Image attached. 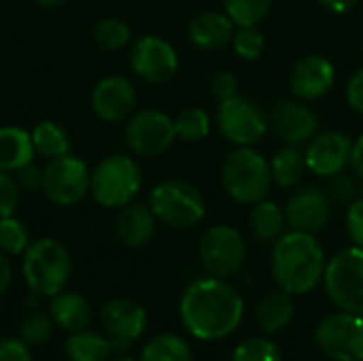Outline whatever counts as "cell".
<instances>
[{"label":"cell","mask_w":363,"mask_h":361,"mask_svg":"<svg viewBox=\"0 0 363 361\" xmlns=\"http://www.w3.org/2000/svg\"><path fill=\"white\" fill-rule=\"evenodd\" d=\"M351 149H353V138L340 130H330V132H317L308 143H306V166L313 174L332 179L347 168H351Z\"/></svg>","instance_id":"14"},{"label":"cell","mask_w":363,"mask_h":361,"mask_svg":"<svg viewBox=\"0 0 363 361\" xmlns=\"http://www.w3.org/2000/svg\"><path fill=\"white\" fill-rule=\"evenodd\" d=\"M32 2H36L43 9H55V6H62L66 0H32Z\"/></svg>","instance_id":"47"},{"label":"cell","mask_w":363,"mask_h":361,"mask_svg":"<svg viewBox=\"0 0 363 361\" xmlns=\"http://www.w3.org/2000/svg\"><path fill=\"white\" fill-rule=\"evenodd\" d=\"M100 326L108 338L132 345L147 332L149 317L145 306L136 300L113 298L100 311Z\"/></svg>","instance_id":"19"},{"label":"cell","mask_w":363,"mask_h":361,"mask_svg":"<svg viewBox=\"0 0 363 361\" xmlns=\"http://www.w3.org/2000/svg\"><path fill=\"white\" fill-rule=\"evenodd\" d=\"M45 168L43 194L55 206H74L89 194L91 170L89 166L68 153L55 160H49Z\"/></svg>","instance_id":"11"},{"label":"cell","mask_w":363,"mask_h":361,"mask_svg":"<svg viewBox=\"0 0 363 361\" xmlns=\"http://www.w3.org/2000/svg\"><path fill=\"white\" fill-rule=\"evenodd\" d=\"M138 361H194L191 347L177 334H157L140 351Z\"/></svg>","instance_id":"29"},{"label":"cell","mask_w":363,"mask_h":361,"mask_svg":"<svg viewBox=\"0 0 363 361\" xmlns=\"http://www.w3.org/2000/svg\"><path fill=\"white\" fill-rule=\"evenodd\" d=\"M330 194L332 200H338V202H353L357 191H359V185L353 177L349 174H338V177H332L330 179V185L325 189Z\"/></svg>","instance_id":"40"},{"label":"cell","mask_w":363,"mask_h":361,"mask_svg":"<svg viewBox=\"0 0 363 361\" xmlns=\"http://www.w3.org/2000/svg\"><path fill=\"white\" fill-rule=\"evenodd\" d=\"M270 160L253 147H236L221 164V185L225 194L238 204H257L268 198L272 189Z\"/></svg>","instance_id":"3"},{"label":"cell","mask_w":363,"mask_h":361,"mask_svg":"<svg viewBox=\"0 0 363 361\" xmlns=\"http://www.w3.org/2000/svg\"><path fill=\"white\" fill-rule=\"evenodd\" d=\"M328 257L315 234L285 232L272 249V277L279 289L302 296L323 283Z\"/></svg>","instance_id":"2"},{"label":"cell","mask_w":363,"mask_h":361,"mask_svg":"<svg viewBox=\"0 0 363 361\" xmlns=\"http://www.w3.org/2000/svg\"><path fill=\"white\" fill-rule=\"evenodd\" d=\"M247 260V243L242 234L228 223L213 226L200 238V262L219 279L238 274Z\"/></svg>","instance_id":"10"},{"label":"cell","mask_w":363,"mask_h":361,"mask_svg":"<svg viewBox=\"0 0 363 361\" xmlns=\"http://www.w3.org/2000/svg\"><path fill=\"white\" fill-rule=\"evenodd\" d=\"M336 83V68L330 57L321 53H308L300 57L289 72V89L294 98L304 102L321 100L332 91Z\"/></svg>","instance_id":"16"},{"label":"cell","mask_w":363,"mask_h":361,"mask_svg":"<svg viewBox=\"0 0 363 361\" xmlns=\"http://www.w3.org/2000/svg\"><path fill=\"white\" fill-rule=\"evenodd\" d=\"M72 260L68 249L55 238H36L21 255V274L32 294L53 298L70 281Z\"/></svg>","instance_id":"4"},{"label":"cell","mask_w":363,"mask_h":361,"mask_svg":"<svg viewBox=\"0 0 363 361\" xmlns=\"http://www.w3.org/2000/svg\"><path fill=\"white\" fill-rule=\"evenodd\" d=\"M32 236L28 226L15 215L0 219V253L9 257H19L30 247Z\"/></svg>","instance_id":"34"},{"label":"cell","mask_w":363,"mask_h":361,"mask_svg":"<svg viewBox=\"0 0 363 361\" xmlns=\"http://www.w3.org/2000/svg\"><path fill=\"white\" fill-rule=\"evenodd\" d=\"M91 38L104 51H119L125 45H130L132 30L119 17H104V19L96 21V26L91 30Z\"/></svg>","instance_id":"31"},{"label":"cell","mask_w":363,"mask_h":361,"mask_svg":"<svg viewBox=\"0 0 363 361\" xmlns=\"http://www.w3.org/2000/svg\"><path fill=\"white\" fill-rule=\"evenodd\" d=\"M32 134L17 126H0V170L17 172L21 166L34 162Z\"/></svg>","instance_id":"24"},{"label":"cell","mask_w":363,"mask_h":361,"mask_svg":"<svg viewBox=\"0 0 363 361\" xmlns=\"http://www.w3.org/2000/svg\"><path fill=\"white\" fill-rule=\"evenodd\" d=\"M53 330H55V323H53L51 315L40 311V309H32L21 317L19 328H17V336L28 347H40L53 336Z\"/></svg>","instance_id":"32"},{"label":"cell","mask_w":363,"mask_h":361,"mask_svg":"<svg viewBox=\"0 0 363 361\" xmlns=\"http://www.w3.org/2000/svg\"><path fill=\"white\" fill-rule=\"evenodd\" d=\"M174 132L183 143H202L211 134V115L202 106H187L174 117Z\"/></svg>","instance_id":"30"},{"label":"cell","mask_w":363,"mask_h":361,"mask_svg":"<svg viewBox=\"0 0 363 361\" xmlns=\"http://www.w3.org/2000/svg\"><path fill=\"white\" fill-rule=\"evenodd\" d=\"M208 89H211V94H213V98L217 102L228 100V98H232V96L238 94V79L230 70H219V72H215L211 77Z\"/></svg>","instance_id":"38"},{"label":"cell","mask_w":363,"mask_h":361,"mask_svg":"<svg viewBox=\"0 0 363 361\" xmlns=\"http://www.w3.org/2000/svg\"><path fill=\"white\" fill-rule=\"evenodd\" d=\"M315 340L323 355L334 361H363V315L334 313L321 319Z\"/></svg>","instance_id":"12"},{"label":"cell","mask_w":363,"mask_h":361,"mask_svg":"<svg viewBox=\"0 0 363 361\" xmlns=\"http://www.w3.org/2000/svg\"><path fill=\"white\" fill-rule=\"evenodd\" d=\"M15 179H17V185L21 191H28V194H36V191H43V181H45V168L30 162L26 166H21L17 172H13Z\"/></svg>","instance_id":"39"},{"label":"cell","mask_w":363,"mask_h":361,"mask_svg":"<svg viewBox=\"0 0 363 361\" xmlns=\"http://www.w3.org/2000/svg\"><path fill=\"white\" fill-rule=\"evenodd\" d=\"M130 345L108 338L106 334L83 330L74 332L64 343V355L68 361H108L115 355L128 353Z\"/></svg>","instance_id":"22"},{"label":"cell","mask_w":363,"mask_h":361,"mask_svg":"<svg viewBox=\"0 0 363 361\" xmlns=\"http://www.w3.org/2000/svg\"><path fill=\"white\" fill-rule=\"evenodd\" d=\"M143 189V172L138 162L125 153L106 155L94 170L89 194L104 209H123Z\"/></svg>","instance_id":"5"},{"label":"cell","mask_w":363,"mask_h":361,"mask_svg":"<svg viewBox=\"0 0 363 361\" xmlns=\"http://www.w3.org/2000/svg\"><path fill=\"white\" fill-rule=\"evenodd\" d=\"M185 330L198 340H221L234 334L245 317L242 296L219 277H202L187 285L179 304Z\"/></svg>","instance_id":"1"},{"label":"cell","mask_w":363,"mask_h":361,"mask_svg":"<svg viewBox=\"0 0 363 361\" xmlns=\"http://www.w3.org/2000/svg\"><path fill=\"white\" fill-rule=\"evenodd\" d=\"M249 226L251 232L255 234L257 240L262 243H277L285 232L287 219H285V209H281L272 200H262L251 206L249 213Z\"/></svg>","instance_id":"26"},{"label":"cell","mask_w":363,"mask_h":361,"mask_svg":"<svg viewBox=\"0 0 363 361\" xmlns=\"http://www.w3.org/2000/svg\"><path fill=\"white\" fill-rule=\"evenodd\" d=\"M155 230H157V217L153 215L149 204L130 202L128 206L119 209L115 232L121 245L130 249H140L153 240Z\"/></svg>","instance_id":"21"},{"label":"cell","mask_w":363,"mask_h":361,"mask_svg":"<svg viewBox=\"0 0 363 361\" xmlns=\"http://www.w3.org/2000/svg\"><path fill=\"white\" fill-rule=\"evenodd\" d=\"M232 47L240 60L255 62L264 55L266 36L262 34V30L257 26H242V28H236L234 38H232Z\"/></svg>","instance_id":"35"},{"label":"cell","mask_w":363,"mask_h":361,"mask_svg":"<svg viewBox=\"0 0 363 361\" xmlns=\"http://www.w3.org/2000/svg\"><path fill=\"white\" fill-rule=\"evenodd\" d=\"M270 170H272V179L279 187H296L308 166H306V157L304 151H300V147L296 145H283L281 149H277L270 157Z\"/></svg>","instance_id":"27"},{"label":"cell","mask_w":363,"mask_h":361,"mask_svg":"<svg viewBox=\"0 0 363 361\" xmlns=\"http://www.w3.org/2000/svg\"><path fill=\"white\" fill-rule=\"evenodd\" d=\"M323 9L336 13V15H342V13H349L357 6L359 0H317Z\"/></svg>","instance_id":"46"},{"label":"cell","mask_w":363,"mask_h":361,"mask_svg":"<svg viewBox=\"0 0 363 361\" xmlns=\"http://www.w3.org/2000/svg\"><path fill=\"white\" fill-rule=\"evenodd\" d=\"M30 134H32V145H34L36 155L45 157L47 162L68 155L72 149L68 130L64 126H60L57 121H49V119L38 121Z\"/></svg>","instance_id":"28"},{"label":"cell","mask_w":363,"mask_h":361,"mask_svg":"<svg viewBox=\"0 0 363 361\" xmlns=\"http://www.w3.org/2000/svg\"><path fill=\"white\" fill-rule=\"evenodd\" d=\"M272 2L274 0H223V9L236 28L259 26L270 15Z\"/></svg>","instance_id":"33"},{"label":"cell","mask_w":363,"mask_h":361,"mask_svg":"<svg viewBox=\"0 0 363 361\" xmlns=\"http://www.w3.org/2000/svg\"><path fill=\"white\" fill-rule=\"evenodd\" d=\"M323 285L340 311L363 315V247L338 251L328 262Z\"/></svg>","instance_id":"8"},{"label":"cell","mask_w":363,"mask_h":361,"mask_svg":"<svg viewBox=\"0 0 363 361\" xmlns=\"http://www.w3.org/2000/svg\"><path fill=\"white\" fill-rule=\"evenodd\" d=\"M21 200V189L13 172L0 170V219L15 215Z\"/></svg>","instance_id":"37"},{"label":"cell","mask_w":363,"mask_h":361,"mask_svg":"<svg viewBox=\"0 0 363 361\" xmlns=\"http://www.w3.org/2000/svg\"><path fill=\"white\" fill-rule=\"evenodd\" d=\"M270 128L285 145L302 147L319 132L317 113L298 98L281 100L270 113Z\"/></svg>","instance_id":"18"},{"label":"cell","mask_w":363,"mask_h":361,"mask_svg":"<svg viewBox=\"0 0 363 361\" xmlns=\"http://www.w3.org/2000/svg\"><path fill=\"white\" fill-rule=\"evenodd\" d=\"M294 315H296L294 296L283 289L272 291L266 298H262V302L257 304V311H255L257 326L262 328L264 334H277V332L285 330L291 323Z\"/></svg>","instance_id":"25"},{"label":"cell","mask_w":363,"mask_h":361,"mask_svg":"<svg viewBox=\"0 0 363 361\" xmlns=\"http://www.w3.org/2000/svg\"><path fill=\"white\" fill-rule=\"evenodd\" d=\"M0 361H32V351L19 336H2Z\"/></svg>","instance_id":"41"},{"label":"cell","mask_w":363,"mask_h":361,"mask_svg":"<svg viewBox=\"0 0 363 361\" xmlns=\"http://www.w3.org/2000/svg\"><path fill=\"white\" fill-rule=\"evenodd\" d=\"M215 121L221 136L236 147L257 145L270 128L266 111L253 98L242 94L221 100L217 104Z\"/></svg>","instance_id":"7"},{"label":"cell","mask_w":363,"mask_h":361,"mask_svg":"<svg viewBox=\"0 0 363 361\" xmlns=\"http://www.w3.org/2000/svg\"><path fill=\"white\" fill-rule=\"evenodd\" d=\"M149 206L160 223L174 230L196 228L206 217L204 194L185 179H166L149 194Z\"/></svg>","instance_id":"6"},{"label":"cell","mask_w":363,"mask_h":361,"mask_svg":"<svg viewBox=\"0 0 363 361\" xmlns=\"http://www.w3.org/2000/svg\"><path fill=\"white\" fill-rule=\"evenodd\" d=\"M285 219L291 230L317 234L332 219V198L323 187L296 189L285 204Z\"/></svg>","instance_id":"17"},{"label":"cell","mask_w":363,"mask_h":361,"mask_svg":"<svg viewBox=\"0 0 363 361\" xmlns=\"http://www.w3.org/2000/svg\"><path fill=\"white\" fill-rule=\"evenodd\" d=\"M136 102L138 94L134 83L121 74H108L91 89V111L106 123L128 121L136 111Z\"/></svg>","instance_id":"15"},{"label":"cell","mask_w":363,"mask_h":361,"mask_svg":"<svg viewBox=\"0 0 363 361\" xmlns=\"http://www.w3.org/2000/svg\"><path fill=\"white\" fill-rule=\"evenodd\" d=\"M13 283V266H11V260L9 255L0 253V296H4L9 291Z\"/></svg>","instance_id":"45"},{"label":"cell","mask_w":363,"mask_h":361,"mask_svg":"<svg viewBox=\"0 0 363 361\" xmlns=\"http://www.w3.org/2000/svg\"><path fill=\"white\" fill-rule=\"evenodd\" d=\"M347 102L355 113L363 115V68L353 72L347 83Z\"/></svg>","instance_id":"43"},{"label":"cell","mask_w":363,"mask_h":361,"mask_svg":"<svg viewBox=\"0 0 363 361\" xmlns=\"http://www.w3.org/2000/svg\"><path fill=\"white\" fill-rule=\"evenodd\" d=\"M232 361H283V353L268 338H249L236 347Z\"/></svg>","instance_id":"36"},{"label":"cell","mask_w":363,"mask_h":361,"mask_svg":"<svg viewBox=\"0 0 363 361\" xmlns=\"http://www.w3.org/2000/svg\"><path fill=\"white\" fill-rule=\"evenodd\" d=\"M108 361H136L130 353H121V355H115V357H111Z\"/></svg>","instance_id":"48"},{"label":"cell","mask_w":363,"mask_h":361,"mask_svg":"<svg viewBox=\"0 0 363 361\" xmlns=\"http://www.w3.org/2000/svg\"><path fill=\"white\" fill-rule=\"evenodd\" d=\"M49 300H51L49 315L60 330H64L68 334L89 330V326L94 321V309L85 296H81L77 291L62 289L60 294H55Z\"/></svg>","instance_id":"23"},{"label":"cell","mask_w":363,"mask_h":361,"mask_svg":"<svg viewBox=\"0 0 363 361\" xmlns=\"http://www.w3.org/2000/svg\"><path fill=\"white\" fill-rule=\"evenodd\" d=\"M234 32L236 23L225 11H202L187 26L189 43L200 51H219L232 45Z\"/></svg>","instance_id":"20"},{"label":"cell","mask_w":363,"mask_h":361,"mask_svg":"<svg viewBox=\"0 0 363 361\" xmlns=\"http://www.w3.org/2000/svg\"><path fill=\"white\" fill-rule=\"evenodd\" d=\"M351 170L355 172L357 179L363 181V132L353 140V149H351Z\"/></svg>","instance_id":"44"},{"label":"cell","mask_w":363,"mask_h":361,"mask_svg":"<svg viewBox=\"0 0 363 361\" xmlns=\"http://www.w3.org/2000/svg\"><path fill=\"white\" fill-rule=\"evenodd\" d=\"M347 232L353 240V245L363 247V196L355 198L349 204L347 211Z\"/></svg>","instance_id":"42"},{"label":"cell","mask_w":363,"mask_h":361,"mask_svg":"<svg viewBox=\"0 0 363 361\" xmlns=\"http://www.w3.org/2000/svg\"><path fill=\"white\" fill-rule=\"evenodd\" d=\"M130 68L140 81L164 85L179 72V53L166 38L157 34H145L132 43Z\"/></svg>","instance_id":"13"},{"label":"cell","mask_w":363,"mask_h":361,"mask_svg":"<svg viewBox=\"0 0 363 361\" xmlns=\"http://www.w3.org/2000/svg\"><path fill=\"white\" fill-rule=\"evenodd\" d=\"M125 145L138 157H160L177 140L174 119L160 109L134 111L125 121Z\"/></svg>","instance_id":"9"}]
</instances>
